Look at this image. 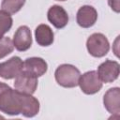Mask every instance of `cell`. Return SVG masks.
I'll use <instances>...</instances> for the list:
<instances>
[{
  "label": "cell",
  "instance_id": "7c38bea8",
  "mask_svg": "<svg viewBox=\"0 0 120 120\" xmlns=\"http://www.w3.org/2000/svg\"><path fill=\"white\" fill-rule=\"evenodd\" d=\"M48 65L41 57H29L23 62V71L38 78L47 72Z\"/></svg>",
  "mask_w": 120,
  "mask_h": 120
},
{
  "label": "cell",
  "instance_id": "9c48e42d",
  "mask_svg": "<svg viewBox=\"0 0 120 120\" xmlns=\"http://www.w3.org/2000/svg\"><path fill=\"white\" fill-rule=\"evenodd\" d=\"M98 20V11L92 6L85 5L79 8L76 15L77 23L82 28L92 27Z\"/></svg>",
  "mask_w": 120,
  "mask_h": 120
},
{
  "label": "cell",
  "instance_id": "8992f818",
  "mask_svg": "<svg viewBox=\"0 0 120 120\" xmlns=\"http://www.w3.org/2000/svg\"><path fill=\"white\" fill-rule=\"evenodd\" d=\"M119 71L120 66L118 62L108 59L98 66L97 72L102 82L110 83L118 78Z\"/></svg>",
  "mask_w": 120,
  "mask_h": 120
},
{
  "label": "cell",
  "instance_id": "8fae6325",
  "mask_svg": "<svg viewBox=\"0 0 120 120\" xmlns=\"http://www.w3.org/2000/svg\"><path fill=\"white\" fill-rule=\"evenodd\" d=\"M105 109L112 114L119 115L120 112V89L119 87L110 88L103 97Z\"/></svg>",
  "mask_w": 120,
  "mask_h": 120
},
{
  "label": "cell",
  "instance_id": "d6986e66",
  "mask_svg": "<svg viewBox=\"0 0 120 120\" xmlns=\"http://www.w3.org/2000/svg\"><path fill=\"white\" fill-rule=\"evenodd\" d=\"M56 1H66V0H56Z\"/></svg>",
  "mask_w": 120,
  "mask_h": 120
},
{
  "label": "cell",
  "instance_id": "e0dca14e",
  "mask_svg": "<svg viewBox=\"0 0 120 120\" xmlns=\"http://www.w3.org/2000/svg\"><path fill=\"white\" fill-rule=\"evenodd\" d=\"M108 4L111 7V8L116 13L120 11V1L119 0H108Z\"/></svg>",
  "mask_w": 120,
  "mask_h": 120
},
{
  "label": "cell",
  "instance_id": "ba28073f",
  "mask_svg": "<svg viewBox=\"0 0 120 120\" xmlns=\"http://www.w3.org/2000/svg\"><path fill=\"white\" fill-rule=\"evenodd\" d=\"M13 45L19 52H25L31 47L32 34L28 26L22 25L16 30L13 37Z\"/></svg>",
  "mask_w": 120,
  "mask_h": 120
},
{
  "label": "cell",
  "instance_id": "30bf717a",
  "mask_svg": "<svg viewBox=\"0 0 120 120\" xmlns=\"http://www.w3.org/2000/svg\"><path fill=\"white\" fill-rule=\"evenodd\" d=\"M48 21L57 29L64 28L68 22V15L65 8L58 5L52 6L47 12Z\"/></svg>",
  "mask_w": 120,
  "mask_h": 120
},
{
  "label": "cell",
  "instance_id": "9a60e30c",
  "mask_svg": "<svg viewBox=\"0 0 120 120\" xmlns=\"http://www.w3.org/2000/svg\"><path fill=\"white\" fill-rule=\"evenodd\" d=\"M12 23L13 20L10 14L5 12L4 10H0V38H2L4 35L10 30Z\"/></svg>",
  "mask_w": 120,
  "mask_h": 120
},
{
  "label": "cell",
  "instance_id": "2e32d148",
  "mask_svg": "<svg viewBox=\"0 0 120 120\" xmlns=\"http://www.w3.org/2000/svg\"><path fill=\"white\" fill-rule=\"evenodd\" d=\"M13 50H14L13 41L8 37H3L2 38H0V59L11 53Z\"/></svg>",
  "mask_w": 120,
  "mask_h": 120
},
{
  "label": "cell",
  "instance_id": "277c9868",
  "mask_svg": "<svg viewBox=\"0 0 120 120\" xmlns=\"http://www.w3.org/2000/svg\"><path fill=\"white\" fill-rule=\"evenodd\" d=\"M102 82L98 77V74L95 70L87 71L80 76L78 85L81 90L86 95H93L98 93L102 88Z\"/></svg>",
  "mask_w": 120,
  "mask_h": 120
},
{
  "label": "cell",
  "instance_id": "5bb4252c",
  "mask_svg": "<svg viewBox=\"0 0 120 120\" xmlns=\"http://www.w3.org/2000/svg\"><path fill=\"white\" fill-rule=\"evenodd\" d=\"M25 4V0H3L1 3L2 10L8 14L17 13Z\"/></svg>",
  "mask_w": 120,
  "mask_h": 120
},
{
  "label": "cell",
  "instance_id": "ac0fdd59",
  "mask_svg": "<svg viewBox=\"0 0 120 120\" xmlns=\"http://www.w3.org/2000/svg\"><path fill=\"white\" fill-rule=\"evenodd\" d=\"M0 118H2V119H3V118H4V117H3V116H2V115H0Z\"/></svg>",
  "mask_w": 120,
  "mask_h": 120
},
{
  "label": "cell",
  "instance_id": "6da1fadb",
  "mask_svg": "<svg viewBox=\"0 0 120 120\" xmlns=\"http://www.w3.org/2000/svg\"><path fill=\"white\" fill-rule=\"evenodd\" d=\"M0 111L8 115L34 117L39 112V101L30 94L12 89L0 82Z\"/></svg>",
  "mask_w": 120,
  "mask_h": 120
},
{
  "label": "cell",
  "instance_id": "7a4b0ae2",
  "mask_svg": "<svg viewBox=\"0 0 120 120\" xmlns=\"http://www.w3.org/2000/svg\"><path fill=\"white\" fill-rule=\"evenodd\" d=\"M80 76V70L75 66L70 64L60 65L54 72L56 82L65 88L76 87L78 85Z\"/></svg>",
  "mask_w": 120,
  "mask_h": 120
},
{
  "label": "cell",
  "instance_id": "52a82bcc",
  "mask_svg": "<svg viewBox=\"0 0 120 120\" xmlns=\"http://www.w3.org/2000/svg\"><path fill=\"white\" fill-rule=\"evenodd\" d=\"M38 78L30 73L22 71L16 78L14 82V87L17 91L25 94H34L38 87Z\"/></svg>",
  "mask_w": 120,
  "mask_h": 120
},
{
  "label": "cell",
  "instance_id": "4fadbf2b",
  "mask_svg": "<svg viewBox=\"0 0 120 120\" xmlns=\"http://www.w3.org/2000/svg\"><path fill=\"white\" fill-rule=\"evenodd\" d=\"M36 41L39 46L48 47L52 44L54 39V35L52 28L47 24H39L35 30Z\"/></svg>",
  "mask_w": 120,
  "mask_h": 120
},
{
  "label": "cell",
  "instance_id": "5b68a950",
  "mask_svg": "<svg viewBox=\"0 0 120 120\" xmlns=\"http://www.w3.org/2000/svg\"><path fill=\"white\" fill-rule=\"evenodd\" d=\"M23 69V62L19 56H13L0 63V77L5 80L16 78Z\"/></svg>",
  "mask_w": 120,
  "mask_h": 120
},
{
  "label": "cell",
  "instance_id": "3957f363",
  "mask_svg": "<svg viewBox=\"0 0 120 120\" xmlns=\"http://www.w3.org/2000/svg\"><path fill=\"white\" fill-rule=\"evenodd\" d=\"M86 48L92 56L103 57L110 50V43L108 38L103 34L94 33L87 38Z\"/></svg>",
  "mask_w": 120,
  "mask_h": 120
}]
</instances>
